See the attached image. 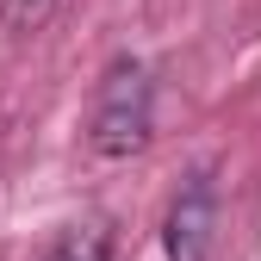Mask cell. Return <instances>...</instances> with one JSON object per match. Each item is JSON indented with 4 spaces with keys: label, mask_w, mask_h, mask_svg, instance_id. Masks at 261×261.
Returning a JSON list of instances; mask_svg holds the SVG:
<instances>
[{
    "label": "cell",
    "mask_w": 261,
    "mask_h": 261,
    "mask_svg": "<svg viewBox=\"0 0 261 261\" xmlns=\"http://www.w3.org/2000/svg\"><path fill=\"white\" fill-rule=\"evenodd\" d=\"M112 249H118L112 224L106 218H81V224H69V230L44 249V261H112Z\"/></svg>",
    "instance_id": "3957f363"
},
{
    "label": "cell",
    "mask_w": 261,
    "mask_h": 261,
    "mask_svg": "<svg viewBox=\"0 0 261 261\" xmlns=\"http://www.w3.org/2000/svg\"><path fill=\"white\" fill-rule=\"evenodd\" d=\"M212 230H218V187H212V168H199L187 174V187L162 218V249H168V261H212Z\"/></svg>",
    "instance_id": "7a4b0ae2"
},
{
    "label": "cell",
    "mask_w": 261,
    "mask_h": 261,
    "mask_svg": "<svg viewBox=\"0 0 261 261\" xmlns=\"http://www.w3.org/2000/svg\"><path fill=\"white\" fill-rule=\"evenodd\" d=\"M56 7L62 0H0V25H7L13 38H25V31H44Z\"/></svg>",
    "instance_id": "277c9868"
},
{
    "label": "cell",
    "mask_w": 261,
    "mask_h": 261,
    "mask_svg": "<svg viewBox=\"0 0 261 261\" xmlns=\"http://www.w3.org/2000/svg\"><path fill=\"white\" fill-rule=\"evenodd\" d=\"M155 137V75L137 56H112L106 75L93 81V106H87V143L106 162L143 155Z\"/></svg>",
    "instance_id": "6da1fadb"
}]
</instances>
